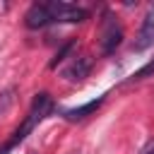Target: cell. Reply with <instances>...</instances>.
<instances>
[{
    "instance_id": "obj_3",
    "label": "cell",
    "mask_w": 154,
    "mask_h": 154,
    "mask_svg": "<svg viewBox=\"0 0 154 154\" xmlns=\"http://www.w3.org/2000/svg\"><path fill=\"white\" fill-rule=\"evenodd\" d=\"M48 12H51V19L53 22H84L89 17V12L84 7H77L72 2H63V0H53V2H46Z\"/></svg>"
},
{
    "instance_id": "obj_2",
    "label": "cell",
    "mask_w": 154,
    "mask_h": 154,
    "mask_svg": "<svg viewBox=\"0 0 154 154\" xmlns=\"http://www.w3.org/2000/svg\"><path fill=\"white\" fill-rule=\"evenodd\" d=\"M123 41V26L118 22V17L106 10L103 12V19H101V34H99V46H101V53L103 55H111Z\"/></svg>"
},
{
    "instance_id": "obj_10",
    "label": "cell",
    "mask_w": 154,
    "mask_h": 154,
    "mask_svg": "<svg viewBox=\"0 0 154 154\" xmlns=\"http://www.w3.org/2000/svg\"><path fill=\"white\" fill-rule=\"evenodd\" d=\"M12 94H14V89H7V91L0 94V113H5V111L10 108V103H12V99H14Z\"/></svg>"
},
{
    "instance_id": "obj_8",
    "label": "cell",
    "mask_w": 154,
    "mask_h": 154,
    "mask_svg": "<svg viewBox=\"0 0 154 154\" xmlns=\"http://www.w3.org/2000/svg\"><path fill=\"white\" fill-rule=\"evenodd\" d=\"M152 75H154V58H152V60H149V63H147L144 67H140V70H135V72H132V75H130V77H128L125 82H142V79H147V77H152Z\"/></svg>"
},
{
    "instance_id": "obj_11",
    "label": "cell",
    "mask_w": 154,
    "mask_h": 154,
    "mask_svg": "<svg viewBox=\"0 0 154 154\" xmlns=\"http://www.w3.org/2000/svg\"><path fill=\"white\" fill-rule=\"evenodd\" d=\"M140 154H154V140H149L144 147H142V152Z\"/></svg>"
},
{
    "instance_id": "obj_9",
    "label": "cell",
    "mask_w": 154,
    "mask_h": 154,
    "mask_svg": "<svg viewBox=\"0 0 154 154\" xmlns=\"http://www.w3.org/2000/svg\"><path fill=\"white\" fill-rule=\"evenodd\" d=\"M72 48H75V41H67V43H65V46H63V48L55 53V58L48 63V67H51V70H53V67H58V63H63V60H65V55H67Z\"/></svg>"
},
{
    "instance_id": "obj_7",
    "label": "cell",
    "mask_w": 154,
    "mask_h": 154,
    "mask_svg": "<svg viewBox=\"0 0 154 154\" xmlns=\"http://www.w3.org/2000/svg\"><path fill=\"white\" fill-rule=\"evenodd\" d=\"M106 101V94H101L99 99H91V101H87V103H82V106H77V108H67V111H63V118L65 120H70V123H77V120H84L87 116H91L101 103Z\"/></svg>"
},
{
    "instance_id": "obj_4",
    "label": "cell",
    "mask_w": 154,
    "mask_h": 154,
    "mask_svg": "<svg viewBox=\"0 0 154 154\" xmlns=\"http://www.w3.org/2000/svg\"><path fill=\"white\" fill-rule=\"evenodd\" d=\"M91 70V58L89 55H79V58H72L70 65L63 70V77L67 82H82Z\"/></svg>"
},
{
    "instance_id": "obj_1",
    "label": "cell",
    "mask_w": 154,
    "mask_h": 154,
    "mask_svg": "<svg viewBox=\"0 0 154 154\" xmlns=\"http://www.w3.org/2000/svg\"><path fill=\"white\" fill-rule=\"evenodd\" d=\"M51 111H53L51 94H48V91H41V94H36V99H34V103H31V111H29V116H26V118H24V123H22V125L14 130L12 140H10V142H7V144L0 149V154H7L12 147H17L19 142H24V140L29 137V132H31V130H34V128H36V125H38V123H41V120H43V118H46Z\"/></svg>"
},
{
    "instance_id": "obj_5",
    "label": "cell",
    "mask_w": 154,
    "mask_h": 154,
    "mask_svg": "<svg viewBox=\"0 0 154 154\" xmlns=\"http://www.w3.org/2000/svg\"><path fill=\"white\" fill-rule=\"evenodd\" d=\"M53 19H51V12H48V7H46V2H34L29 10H26V14H24V24L29 26V29H41V26H46V24H51Z\"/></svg>"
},
{
    "instance_id": "obj_6",
    "label": "cell",
    "mask_w": 154,
    "mask_h": 154,
    "mask_svg": "<svg viewBox=\"0 0 154 154\" xmlns=\"http://www.w3.org/2000/svg\"><path fill=\"white\" fill-rule=\"evenodd\" d=\"M152 43H154V7L147 12V17L142 22V29H140V34L132 43V51H147Z\"/></svg>"
}]
</instances>
